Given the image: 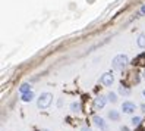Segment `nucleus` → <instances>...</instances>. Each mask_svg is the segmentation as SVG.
Returning a JSON list of instances; mask_svg holds the SVG:
<instances>
[{
	"instance_id": "1",
	"label": "nucleus",
	"mask_w": 145,
	"mask_h": 131,
	"mask_svg": "<svg viewBox=\"0 0 145 131\" xmlns=\"http://www.w3.org/2000/svg\"><path fill=\"white\" fill-rule=\"evenodd\" d=\"M127 62H129V59H127L126 55H117L114 56V59L112 60V66L114 69H119V71H122V69H125V66L127 65Z\"/></svg>"
},
{
	"instance_id": "2",
	"label": "nucleus",
	"mask_w": 145,
	"mask_h": 131,
	"mask_svg": "<svg viewBox=\"0 0 145 131\" xmlns=\"http://www.w3.org/2000/svg\"><path fill=\"white\" fill-rule=\"evenodd\" d=\"M52 102H53V96L52 94L50 93H42L38 97V100H37V105H38L40 109H47L50 105H52Z\"/></svg>"
},
{
	"instance_id": "3",
	"label": "nucleus",
	"mask_w": 145,
	"mask_h": 131,
	"mask_svg": "<svg viewBox=\"0 0 145 131\" xmlns=\"http://www.w3.org/2000/svg\"><path fill=\"white\" fill-rule=\"evenodd\" d=\"M100 83L103 84V85H106V87L112 85V84L114 83V75H113L112 72H106V74L101 75V78H100Z\"/></svg>"
},
{
	"instance_id": "4",
	"label": "nucleus",
	"mask_w": 145,
	"mask_h": 131,
	"mask_svg": "<svg viewBox=\"0 0 145 131\" xmlns=\"http://www.w3.org/2000/svg\"><path fill=\"white\" fill-rule=\"evenodd\" d=\"M135 109H136V105L133 103V102H123L122 103V110H123V113H133L135 112Z\"/></svg>"
},
{
	"instance_id": "5",
	"label": "nucleus",
	"mask_w": 145,
	"mask_h": 131,
	"mask_svg": "<svg viewBox=\"0 0 145 131\" xmlns=\"http://www.w3.org/2000/svg\"><path fill=\"white\" fill-rule=\"evenodd\" d=\"M106 106V97L104 96H98L94 99V108L95 109H103Z\"/></svg>"
},
{
	"instance_id": "6",
	"label": "nucleus",
	"mask_w": 145,
	"mask_h": 131,
	"mask_svg": "<svg viewBox=\"0 0 145 131\" xmlns=\"http://www.w3.org/2000/svg\"><path fill=\"white\" fill-rule=\"evenodd\" d=\"M92 121H94V124H95L98 128H101V130H106V122H104V119L101 118V116L95 115V116L92 118Z\"/></svg>"
},
{
	"instance_id": "7",
	"label": "nucleus",
	"mask_w": 145,
	"mask_h": 131,
	"mask_svg": "<svg viewBox=\"0 0 145 131\" xmlns=\"http://www.w3.org/2000/svg\"><path fill=\"white\" fill-rule=\"evenodd\" d=\"M145 65V53H141L138 58H136L135 60H133V65Z\"/></svg>"
},
{
	"instance_id": "8",
	"label": "nucleus",
	"mask_w": 145,
	"mask_h": 131,
	"mask_svg": "<svg viewBox=\"0 0 145 131\" xmlns=\"http://www.w3.org/2000/svg\"><path fill=\"white\" fill-rule=\"evenodd\" d=\"M136 44H138L141 49H145V34H141V36L136 38Z\"/></svg>"
},
{
	"instance_id": "9",
	"label": "nucleus",
	"mask_w": 145,
	"mask_h": 131,
	"mask_svg": "<svg viewBox=\"0 0 145 131\" xmlns=\"http://www.w3.org/2000/svg\"><path fill=\"white\" fill-rule=\"evenodd\" d=\"M22 102H31L32 99H34V93L32 91H29V93H25V94H22Z\"/></svg>"
},
{
	"instance_id": "10",
	"label": "nucleus",
	"mask_w": 145,
	"mask_h": 131,
	"mask_svg": "<svg viewBox=\"0 0 145 131\" xmlns=\"http://www.w3.org/2000/svg\"><path fill=\"white\" fill-rule=\"evenodd\" d=\"M19 91H21L22 94H25V93H29V91H31V85H29V84H27V83L22 84V85L19 87Z\"/></svg>"
},
{
	"instance_id": "11",
	"label": "nucleus",
	"mask_w": 145,
	"mask_h": 131,
	"mask_svg": "<svg viewBox=\"0 0 145 131\" xmlns=\"http://www.w3.org/2000/svg\"><path fill=\"white\" fill-rule=\"evenodd\" d=\"M71 109H72V112H81V103L79 102H73L72 105H71Z\"/></svg>"
},
{
	"instance_id": "12",
	"label": "nucleus",
	"mask_w": 145,
	"mask_h": 131,
	"mask_svg": "<svg viewBox=\"0 0 145 131\" xmlns=\"http://www.w3.org/2000/svg\"><path fill=\"white\" fill-rule=\"evenodd\" d=\"M119 116H120V115H119L117 110H110L108 112V118L113 119V121H119Z\"/></svg>"
},
{
	"instance_id": "13",
	"label": "nucleus",
	"mask_w": 145,
	"mask_h": 131,
	"mask_svg": "<svg viewBox=\"0 0 145 131\" xmlns=\"http://www.w3.org/2000/svg\"><path fill=\"white\" fill-rule=\"evenodd\" d=\"M107 97H108V102H112V103H116V102H117V94L113 93V91H112V93H108V94H107Z\"/></svg>"
},
{
	"instance_id": "14",
	"label": "nucleus",
	"mask_w": 145,
	"mask_h": 131,
	"mask_svg": "<svg viewBox=\"0 0 145 131\" xmlns=\"http://www.w3.org/2000/svg\"><path fill=\"white\" fill-rule=\"evenodd\" d=\"M131 124H132L133 127H138V125L141 124V118H139V116H133V118L131 119Z\"/></svg>"
},
{
	"instance_id": "15",
	"label": "nucleus",
	"mask_w": 145,
	"mask_h": 131,
	"mask_svg": "<svg viewBox=\"0 0 145 131\" xmlns=\"http://www.w3.org/2000/svg\"><path fill=\"white\" fill-rule=\"evenodd\" d=\"M119 93H120V94H129L131 90L126 89V87H123V85H120V87H119Z\"/></svg>"
},
{
	"instance_id": "16",
	"label": "nucleus",
	"mask_w": 145,
	"mask_h": 131,
	"mask_svg": "<svg viewBox=\"0 0 145 131\" xmlns=\"http://www.w3.org/2000/svg\"><path fill=\"white\" fill-rule=\"evenodd\" d=\"M81 131H91V128H89V127H82Z\"/></svg>"
},
{
	"instance_id": "17",
	"label": "nucleus",
	"mask_w": 145,
	"mask_h": 131,
	"mask_svg": "<svg viewBox=\"0 0 145 131\" xmlns=\"http://www.w3.org/2000/svg\"><path fill=\"white\" fill-rule=\"evenodd\" d=\"M139 12H141V13H142V15H145V5H144V6H142V7H141V11H139Z\"/></svg>"
},
{
	"instance_id": "18",
	"label": "nucleus",
	"mask_w": 145,
	"mask_h": 131,
	"mask_svg": "<svg viewBox=\"0 0 145 131\" xmlns=\"http://www.w3.org/2000/svg\"><path fill=\"white\" fill-rule=\"evenodd\" d=\"M141 108H142V110L145 112V105H141Z\"/></svg>"
},
{
	"instance_id": "19",
	"label": "nucleus",
	"mask_w": 145,
	"mask_h": 131,
	"mask_svg": "<svg viewBox=\"0 0 145 131\" xmlns=\"http://www.w3.org/2000/svg\"><path fill=\"white\" fill-rule=\"evenodd\" d=\"M142 94H144V97H145V90H144V93H142Z\"/></svg>"
},
{
	"instance_id": "20",
	"label": "nucleus",
	"mask_w": 145,
	"mask_h": 131,
	"mask_svg": "<svg viewBox=\"0 0 145 131\" xmlns=\"http://www.w3.org/2000/svg\"><path fill=\"white\" fill-rule=\"evenodd\" d=\"M42 131H48V130H42Z\"/></svg>"
},
{
	"instance_id": "21",
	"label": "nucleus",
	"mask_w": 145,
	"mask_h": 131,
	"mask_svg": "<svg viewBox=\"0 0 145 131\" xmlns=\"http://www.w3.org/2000/svg\"><path fill=\"white\" fill-rule=\"evenodd\" d=\"M144 77H145V72H144Z\"/></svg>"
}]
</instances>
